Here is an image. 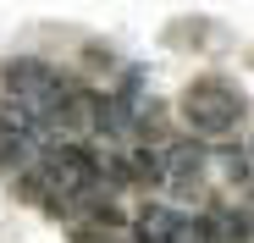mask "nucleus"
I'll use <instances>...</instances> for the list:
<instances>
[{
    "instance_id": "0eeeda50",
    "label": "nucleus",
    "mask_w": 254,
    "mask_h": 243,
    "mask_svg": "<svg viewBox=\"0 0 254 243\" xmlns=\"http://www.w3.org/2000/svg\"><path fill=\"white\" fill-rule=\"evenodd\" d=\"M249 155H254V149H249Z\"/></svg>"
},
{
    "instance_id": "423d86ee",
    "label": "nucleus",
    "mask_w": 254,
    "mask_h": 243,
    "mask_svg": "<svg viewBox=\"0 0 254 243\" xmlns=\"http://www.w3.org/2000/svg\"><path fill=\"white\" fill-rule=\"evenodd\" d=\"M249 199H254V182H249Z\"/></svg>"
},
{
    "instance_id": "f03ea898",
    "label": "nucleus",
    "mask_w": 254,
    "mask_h": 243,
    "mask_svg": "<svg viewBox=\"0 0 254 243\" xmlns=\"http://www.w3.org/2000/svg\"><path fill=\"white\" fill-rule=\"evenodd\" d=\"M0 83H6V94L17 100V111L28 122H45L56 111V100L72 89V77H61L50 61H39V56H17V61L0 66Z\"/></svg>"
},
{
    "instance_id": "39448f33",
    "label": "nucleus",
    "mask_w": 254,
    "mask_h": 243,
    "mask_svg": "<svg viewBox=\"0 0 254 243\" xmlns=\"http://www.w3.org/2000/svg\"><path fill=\"white\" fill-rule=\"evenodd\" d=\"M221 177L227 182H249L254 177V155L249 149H221Z\"/></svg>"
},
{
    "instance_id": "f257e3e1",
    "label": "nucleus",
    "mask_w": 254,
    "mask_h": 243,
    "mask_svg": "<svg viewBox=\"0 0 254 243\" xmlns=\"http://www.w3.org/2000/svg\"><path fill=\"white\" fill-rule=\"evenodd\" d=\"M243 111H249V100L227 83V77H193V83L183 89V122H188L199 138L227 144V138L238 133Z\"/></svg>"
},
{
    "instance_id": "20e7f679",
    "label": "nucleus",
    "mask_w": 254,
    "mask_h": 243,
    "mask_svg": "<svg viewBox=\"0 0 254 243\" xmlns=\"http://www.w3.org/2000/svg\"><path fill=\"white\" fill-rule=\"evenodd\" d=\"M127 166H133V182H144V188L166 182V155H160V149H133Z\"/></svg>"
},
{
    "instance_id": "7ed1b4c3",
    "label": "nucleus",
    "mask_w": 254,
    "mask_h": 243,
    "mask_svg": "<svg viewBox=\"0 0 254 243\" xmlns=\"http://www.w3.org/2000/svg\"><path fill=\"white\" fill-rule=\"evenodd\" d=\"M204 166H210V155L188 138V144H172L166 149V188H172L177 199H193L199 182H204Z\"/></svg>"
}]
</instances>
